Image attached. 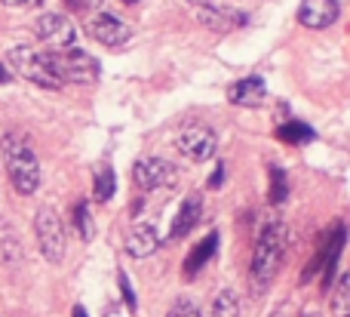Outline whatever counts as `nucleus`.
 <instances>
[{
    "mask_svg": "<svg viewBox=\"0 0 350 317\" xmlns=\"http://www.w3.org/2000/svg\"><path fill=\"white\" fill-rule=\"evenodd\" d=\"M178 166L166 157H139L133 164V179L142 191H160L178 185Z\"/></svg>",
    "mask_w": 350,
    "mask_h": 317,
    "instance_id": "obj_6",
    "label": "nucleus"
},
{
    "mask_svg": "<svg viewBox=\"0 0 350 317\" xmlns=\"http://www.w3.org/2000/svg\"><path fill=\"white\" fill-rule=\"evenodd\" d=\"M160 246V234H157V225L154 222H139V225L129 228L126 234V256L133 259H148L154 256Z\"/></svg>",
    "mask_w": 350,
    "mask_h": 317,
    "instance_id": "obj_12",
    "label": "nucleus"
},
{
    "mask_svg": "<svg viewBox=\"0 0 350 317\" xmlns=\"http://www.w3.org/2000/svg\"><path fill=\"white\" fill-rule=\"evenodd\" d=\"M0 151H3V164L10 173V182L18 194H34L40 188V164H37V154L28 142L18 133H6L0 139Z\"/></svg>",
    "mask_w": 350,
    "mask_h": 317,
    "instance_id": "obj_2",
    "label": "nucleus"
},
{
    "mask_svg": "<svg viewBox=\"0 0 350 317\" xmlns=\"http://www.w3.org/2000/svg\"><path fill=\"white\" fill-rule=\"evenodd\" d=\"M215 250H218V231H209L197 246H193L191 253H187L185 265H181V271H185V281H193V277H197L200 271H203L206 265L212 262Z\"/></svg>",
    "mask_w": 350,
    "mask_h": 317,
    "instance_id": "obj_16",
    "label": "nucleus"
},
{
    "mask_svg": "<svg viewBox=\"0 0 350 317\" xmlns=\"http://www.w3.org/2000/svg\"><path fill=\"white\" fill-rule=\"evenodd\" d=\"M341 16L338 0H301L298 3V22L310 31H323L329 25H335Z\"/></svg>",
    "mask_w": 350,
    "mask_h": 317,
    "instance_id": "obj_10",
    "label": "nucleus"
},
{
    "mask_svg": "<svg viewBox=\"0 0 350 317\" xmlns=\"http://www.w3.org/2000/svg\"><path fill=\"white\" fill-rule=\"evenodd\" d=\"M90 37L98 40L102 47H123L133 37V28L123 18H117L114 12H98V16L90 18Z\"/></svg>",
    "mask_w": 350,
    "mask_h": 317,
    "instance_id": "obj_9",
    "label": "nucleus"
},
{
    "mask_svg": "<svg viewBox=\"0 0 350 317\" xmlns=\"http://www.w3.org/2000/svg\"><path fill=\"white\" fill-rule=\"evenodd\" d=\"M271 317H286V314H283V312H273V314H271Z\"/></svg>",
    "mask_w": 350,
    "mask_h": 317,
    "instance_id": "obj_32",
    "label": "nucleus"
},
{
    "mask_svg": "<svg viewBox=\"0 0 350 317\" xmlns=\"http://www.w3.org/2000/svg\"><path fill=\"white\" fill-rule=\"evenodd\" d=\"M6 80H10V74H6L3 68H0V84H6Z\"/></svg>",
    "mask_w": 350,
    "mask_h": 317,
    "instance_id": "obj_31",
    "label": "nucleus"
},
{
    "mask_svg": "<svg viewBox=\"0 0 350 317\" xmlns=\"http://www.w3.org/2000/svg\"><path fill=\"white\" fill-rule=\"evenodd\" d=\"M273 136H277L280 142H286V145H308V142L317 139L314 127H308V123H301V121H286V123H280Z\"/></svg>",
    "mask_w": 350,
    "mask_h": 317,
    "instance_id": "obj_17",
    "label": "nucleus"
},
{
    "mask_svg": "<svg viewBox=\"0 0 350 317\" xmlns=\"http://www.w3.org/2000/svg\"><path fill=\"white\" fill-rule=\"evenodd\" d=\"M34 234H37V246H40L43 259L46 262H62L65 256V244H68V234L65 225H62L59 213L53 207H40L34 216Z\"/></svg>",
    "mask_w": 350,
    "mask_h": 317,
    "instance_id": "obj_5",
    "label": "nucleus"
},
{
    "mask_svg": "<svg viewBox=\"0 0 350 317\" xmlns=\"http://www.w3.org/2000/svg\"><path fill=\"white\" fill-rule=\"evenodd\" d=\"M34 34L53 49H68V47H74V40H77L74 25L68 22L65 16H59V12H43V16H37Z\"/></svg>",
    "mask_w": 350,
    "mask_h": 317,
    "instance_id": "obj_8",
    "label": "nucleus"
},
{
    "mask_svg": "<svg viewBox=\"0 0 350 317\" xmlns=\"http://www.w3.org/2000/svg\"><path fill=\"white\" fill-rule=\"evenodd\" d=\"M117 283H120V293H123L126 308H129V312H135V308H139V302H135V290H133V283H129L126 271H120V275H117Z\"/></svg>",
    "mask_w": 350,
    "mask_h": 317,
    "instance_id": "obj_24",
    "label": "nucleus"
},
{
    "mask_svg": "<svg viewBox=\"0 0 350 317\" xmlns=\"http://www.w3.org/2000/svg\"><path fill=\"white\" fill-rule=\"evenodd\" d=\"M187 3H193L200 10V6H212V3H218V0H187Z\"/></svg>",
    "mask_w": 350,
    "mask_h": 317,
    "instance_id": "obj_29",
    "label": "nucleus"
},
{
    "mask_svg": "<svg viewBox=\"0 0 350 317\" xmlns=\"http://www.w3.org/2000/svg\"><path fill=\"white\" fill-rule=\"evenodd\" d=\"M49 62H53L62 84L65 80H71V84H96L98 80V62L77 47L55 49V53H49Z\"/></svg>",
    "mask_w": 350,
    "mask_h": 317,
    "instance_id": "obj_4",
    "label": "nucleus"
},
{
    "mask_svg": "<svg viewBox=\"0 0 350 317\" xmlns=\"http://www.w3.org/2000/svg\"><path fill=\"white\" fill-rule=\"evenodd\" d=\"M74 317H90V314H86L83 305H77V308H74Z\"/></svg>",
    "mask_w": 350,
    "mask_h": 317,
    "instance_id": "obj_30",
    "label": "nucleus"
},
{
    "mask_svg": "<svg viewBox=\"0 0 350 317\" xmlns=\"http://www.w3.org/2000/svg\"><path fill=\"white\" fill-rule=\"evenodd\" d=\"M323 244H326V265H323V293H329V283L335 281V271H338L341 253L347 246V228L345 222H335L326 234H323Z\"/></svg>",
    "mask_w": 350,
    "mask_h": 317,
    "instance_id": "obj_11",
    "label": "nucleus"
},
{
    "mask_svg": "<svg viewBox=\"0 0 350 317\" xmlns=\"http://www.w3.org/2000/svg\"><path fill=\"white\" fill-rule=\"evenodd\" d=\"M286 197H289V179H286V170L271 166V188H267V201H271L273 207H280V203H286Z\"/></svg>",
    "mask_w": 350,
    "mask_h": 317,
    "instance_id": "obj_21",
    "label": "nucleus"
},
{
    "mask_svg": "<svg viewBox=\"0 0 350 317\" xmlns=\"http://www.w3.org/2000/svg\"><path fill=\"white\" fill-rule=\"evenodd\" d=\"M6 6H12V10H28V6H40L43 0H3Z\"/></svg>",
    "mask_w": 350,
    "mask_h": 317,
    "instance_id": "obj_26",
    "label": "nucleus"
},
{
    "mask_svg": "<svg viewBox=\"0 0 350 317\" xmlns=\"http://www.w3.org/2000/svg\"><path fill=\"white\" fill-rule=\"evenodd\" d=\"M6 65L18 74V77L31 80L37 86H46V90H59L62 80L55 74L53 62H49V53H37L31 47H12L6 53Z\"/></svg>",
    "mask_w": 350,
    "mask_h": 317,
    "instance_id": "obj_3",
    "label": "nucleus"
},
{
    "mask_svg": "<svg viewBox=\"0 0 350 317\" xmlns=\"http://www.w3.org/2000/svg\"><path fill=\"white\" fill-rule=\"evenodd\" d=\"M166 317H203V312H200V305L193 299H175Z\"/></svg>",
    "mask_w": 350,
    "mask_h": 317,
    "instance_id": "obj_23",
    "label": "nucleus"
},
{
    "mask_svg": "<svg viewBox=\"0 0 350 317\" xmlns=\"http://www.w3.org/2000/svg\"><path fill=\"white\" fill-rule=\"evenodd\" d=\"M71 10H90V0H65Z\"/></svg>",
    "mask_w": 350,
    "mask_h": 317,
    "instance_id": "obj_28",
    "label": "nucleus"
},
{
    "mask_svg": "<svg viewBox=\"0 0 350 317\" xmlns=\"http://www.w3.org/2000/svg\"><path fill=\"white\" fill-rule=\"evenodd\" d=\"M221 185H224V164H218L209 176V188H221Z\"/></svg>",
    "mask_w": 350,
    "mask_h": 317,
    "instance_id": "obj_25",
    "label": "nucleus"
},
{
    "mask_svg": "<svg viewBox=\"0 0 350 317\" xmlns=\"http://www.w3.org/2000/svg\"><path fill=\"white\" fill-rule=\"evenodd\" d=\"M92 191H96V201L98 203H108L111 197H114L117 179H114V170H111V166H102V170L96 173V179H92Z\"/></svg>",
    "mask_w": 350,
    "mask_h": 317,
    "instance_id": "obj_20",
    "label": "nucleus"
},
{
    "mask_svg": "<svg viewBox=\"0 0 350 317\" xmlns=\"http://www.w3.org/2000/svg\"><path fill=\"white\" fill-rule=\"evenodd\" d=\"M298 317H323V312L317 305H308V308H301V312H298Z\"/></svg>",
    "mask_w": 350,
    "mask_h": 317,
    "instance_id": "obj_27",
    "label": "nucleus"
},
{
    "mask_svg": "<svg viewBox=\"0 0 350 317\" xmlns=\"http://www.w3.org/2000/svg\"><path fill=\"white\" fill-rule=\"evenodd\" d=\"M200 22L212 31H228V28H237V25H246L249 16L240 12L237 6H224V3H212V6H200L197 10Z\"/></svg>",
    "mask_w": 350,
    "mask_h": 317,
    "instance_id": "obj_13",
    "label": "nucleus"
},
{
    "mask_svg": "<svg viewBox=\"0 0 350 317\" xmlns=\"http://www.w3.org/2000/svg\"><path fill=\"white\" fill-rule=\"evenodd\" d=\"M209 317H240V296L234 290H221V293L212 299Z\"/></svg>",
    "mask_w": 350,
    "mask_h": 317,
    "instance_id": "obj_18",
    "label": "nucleus"
},
{
    "mask_svg": "<svg viewBox=\"0 0 350 317\" xmlns=\"http://www.w3.org/2000/svg\"><path fill=\"white\" fill-rule=\"evenodd\" d=\"M265 96H267V84H265V77H258V74H252V77H240L228 90V99L234 105H240V108H255V105L265 102Z\"/></svg>",
    "mask_w": 350,
    "mask_h": 317,
    "instance_id": "obj_14",
    "label": "nucleus"
},
{
    "mask_svg": "<svg viewBox=\"0 0 350 317\" xmlns=\"http://www.w3.org/2000/svg\"><path fill=\"white\" fill-rule=\"evenodd\" d=\"M175 148H178L185 157L197 160V164H206V160H212L218 151V136H215V129L206 127V123H187V127L175 136Z\"/></svg>",
    "mask_w": 350,
    "mask_h": 317,
    "instance_id": "obj_7",
    "label": "nucleus"
},
{
    "mask_svg": "<svg viewBox=\"0 0 350 317\" xmlns=\"http://www.w3.org/2000/svg\"><path fill=\"white\" fill-rule=\"evenodd\" d=\"M74 228H77L80 240L96 238V219H92V210L86 201H77V207H74Z\"/></svg>",
    "mask_w": 350,
    "mask_h": 317,
    "instance_id": "obj_19",
    "label": "nucleus"
},
{
    "mask_svg": "<svg viewBox=\"0 0 350 317\" xmlns=\"http://www.w3.org/2000/svg\"><path fill=\"white\" fill-rule=\"evenodd\" d=\"M332 314L335 317H350V271H345L335 287V296H332Z\"/></svg>",
    "mask_w": 350,
    "mask_h": 317,
    "instance_id": "obj_22",
    "label": "nucleus"
},
{
    "mask_svg": "<svg viewBox=\"0 0 350 317\" xmlns=\"http://www.w3.org/2000/svg\"><path fill=\"white\" fill-rule=\"evenodd\" d=\"M200 216H203V197H200V194L185 197V201H181V207H178V213H175V219H172V231H170V238H172V240L187 238V234H191L193 228H197Z\"/></svg>",
    "mask_w": 350,
    "mask_h": 317,
    "instance_id": "obj_15",
    "label": "nucleus"
},
{
    "mask_svg": "<svg viewBox=\"0 0 350 317\" xmlns=\"http://www.w3.org/2000/svg\"><path fill=\"white\" fill-rule=\"evenodd\" d=\"M286 225L283 222H265L255 238V250H252V262H249V290L255 296H265L273 287L280 268H283L286 259Z\"/></svg>",
    "mask_w": 350,
    "mask_h": 317,
    "instance_id": "obj_1",
    "label": "nucleus"
}]
</instances>
